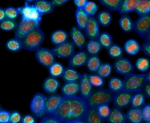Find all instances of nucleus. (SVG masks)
<instances>
[{"label":"nucleus","instance_id":"nucleus-1","mask_svg":"<svg viewBox=\"0 0 150 123\" xmlns=\"http://www.w3.org/2000/svg\"><path fill=\"white\" fill-rule=\"evenodd\" d=\"M88 110L86 101L80 96H63L58 108L52 114L63 123L84 119Z\"/></svg>","mask_w":150,"mask_h":123},{"label":"nucleus","instance_id":"nucleus-2","mask_svg":"<svg viewBox=\"0 0 150 123\" xmlns=\"http://www.w3.org/2000/svg\"><path fill=\"white\" fill-rule=\"evenodd\" d=\"M114 94L108 88H97L92 91L86 100L88 107L96 108L99 105L110 104L112 102Z\"/></svg>","mask_w":150,"mask_h":123},{"label":"nucleus","instance_id":"nucleus-3","mask_svg":"<svg viewBox=\"0 0 150 123\" xmlns=\"http://www.w3.org/2000/svg\"><path fill=\"white\" fill-rule=\"evenodd\" d=\"M45 37V33L40 28V26L37 27L22 39V49L35 52L41 47Z\"/></svg>","mask_w":150,"mask_h":123},{"label":"nucleus","instance_id":"nucleus-4","mask_svg":"<svg viewBox=\"0 0 150 123\" xmlns=\"http://www.w3.org/2000/svg\"><path fill=\"white\" fill-rule=\"evenodd\" d=\"M123 90L129 92L138 93L142 91L144 86L146 83L145 73H131L125 76Z\"/></svg>","mask_w":150,"mask_h":123},{"label":"nucleus","instance_id":"nucleus-5","mask_svg":"<svg viewBox=\"0 0 150 123\" xmlns=\"http://www.w3.org/2000/svg\"><path fill=\"white\" fill-rule=\"evenodd\" d=\"M46 96L39 92L33 96L30 102V110L35 117L42 118L46 115Z\"/></svg>","mask_w":150,"mask_h":123},{"label":"nucleus","instance_id":"nucleus-6","mask_svg":"<svg viewBox=\"0 0 150 123\" xmlns=\"http://www.w3.org/2000/svg\"><path fill=\"white\" fill-rule=\"evenodd\" d=\"M40 24L41 23L21 19L16 29L15 30L14 38L22 40V39L30 32L35 28L39 27Z\"/></svg>","mask_w":150,"mask_h":123},{"label":"nucleus","instance_id":"nucleus-7","mask_svg":"<svg viewBox=\"0 0 150 123\" xmlns=\"http://www.w3.org/2000/svg\"><path fill=\"white\" fill-rule=\"evenodd\" d=\"M35 57L41 65L47 68L55 62V56L52 50L47 47H42L36 51Z\"/></svg>","mask_w":150,"mask_h":123},{"label":"nucleus","instance_id":"nucleus-8","mask_svg":"<svg viewBox=\"0 0 150 123\" xmlns=\"http://www.w3.org/2000/svg\"><path fill=\"white\" fill-rule=\"evenodd\" d=\"M134 31L141 37L150 32V13L139 16L134 22Z\"/></svg>","mask_w":150,"mask_h":123},{"label":"nucleus","instance_id":"nucleus-9","mask_svg":"<svg viewBox=\"0 0 150 123\" xmlns=\"http://www.w3.org/2000/svg\"><path fill=\"white\" fill-rule=\"evenodd\" d=\"M113 68L117 73L124 76L132 73L134 70V66L131 62L122 57L115 59L113 63Z\"/></svg>","mask_w":150,"mask_h":123},{"label":"nucleus","instance_id":"nucleus-10","mask_svg":"<svg viewBox=\"0 0 150 123\" xmlns=\"http://www.w3.org/2000/svg\"><path fill=\"white\" fill-rule=\"evenodd\" d=\"M51 50L55 56L67 59L71 57L74 54V45L72 42L67 41L63 44L56 46Z\"/></svg>","mask_w":150,"mask_h":123},{"label":"nucleus","instance_id":"nucleus-11","mask_svg":"<svg viewBox=\"0 0 150 123\" xmlns=\"http://www.w3.org/2000/svg\"><path fill=\"white\" fill-rule=\"evenodd\" d=\"M133 94L131 92L124 90L115 93L112 101L114 107L119 109L126 107L131 103Z\"/></svg>","mask_w":150,"mask_h":123},{"label":"nucleus","instance_id":"nucleus-12","mask_svg":"<svg viewBox=\"0 0 150 123\" xmlns=\"http://www.w3.org/2000/svg\"><path fill=\"white\" fill-rule=\"evenodd\" d=\"M84 30V35L89 40H97L100 33V25L94 16L89 18Z\"/></svg>","mask_w":150,"mask_h":123},{"label":"nucleus","instance_id":"nucleus-13","mask_svg":"<svg viewBox=\"0 0 150 123\" xmlns=\"http://www.w3.org/2000/svg\"><path fill=\"white\" fill-rule=\"evenodd\" d=\"M69 35L74 46L79 49H82L84 47L86 44V36L81 29L77 26H72L70 30Z\"/></svg>","mask_w":150,"mask_h":123},{"label":"nucleus","instance_id":"nucleus-14","mask_svg":"<svg viewBox=\"0 0 150 123\" xmlns=\"http://www.w3.org/2000/svg\"><path fill=\"white\" fill-rule=\"evenodd\" d=\"M79 83L80 97L86 100L93 91V86L89 80L88 75L87 73L82 74Z\"/></svg>","mask_w":150,"mask_h":123},{"label":"nucleus","instance_id":"nucleus-15","mask_svg":"<svg viewBox=\"0 0 150 123\" xmlns=\"http://www.w3.org/2000/svg\"><path fill=\"white\" fill-rule=\"evenodd\" d=\"M63 95L59 94H50L46 97V114H52L60 105Z\"/></svg>","mask_w":150,"mask_h":123},{"label":"nucleus","instance_id":"nucleus-16","mask_svg":"<svg viewBox=\"0 0 150 123\" xmlns=\"http://www.w3.org/2000/svg\"><path fill=\"white\" fill-rule=\"evenodd\" d=\"M88 58V56L87 52L84 50L79 51L70 57L68 63V67L76 68L83 66L86 64Z\"/></svg>","mask_w":150,"mask_h":123},{"label":"nucleus","instance_id":"nucleus-17","mask_svg":"<svg viewBox=\"0 0 150 123\" xmlns=\"http://www.w3.org/2000/svg\"><path fill=\"white\" fill-rule=\"evenodd\" d=\"M106 121L107 123H127V119L126 114L122 111L116 107L111 108V112L107 118Z\"/></svg>","mask_w":150,"mask_h":123},{"label":"nucleus","instance_id":"nucleus-18","mask_svg":"<svg viewBox=\"0 0 150 123\" xmlns=\"http://www.w3.org/2000/svg\"><path fill=\"white\" fill-rule=\"evenodd\" d=\"M33 5L42 16L51 13L55 8L51 1L46 0L36 1Z\"/></svg>","mask_w":150,"mask_h":123},{"label":"nucleus","instance_id":"nucleus-19","mask_svg":"<svg viewBox=\"0 0 150 123\" xmlns=\"http://www.w3.org/2000/svg\"><path fill=\"white\" fill-rule=\"evenodd\" d=\"M43 90L48 94H54L60 87V82L54 77L52 76L46 77L42 83Z\"/></svg>","mask_w":150,"mask_h":123},{"label":"nucleus","instance_id":"nucleus-20","mask_svg":"<svg viewBox=\"0 0 150 123\" xmlns=\"http://www.w3.org/2000/svg\"><path fill=\"white\" fill-rule=\"evenodd\" d=\"M82 74L74 70L73 68L67 67L64 69L62 75V78L65 83L79 82Z\"/></svg>","mask_w":150,"mask_h":123},{"label":"nucleus","instance_id":"nucleus-21","mask_svg":"<svg viewBox=\"0 0 150 123\" xmlns=\"http://www.w3.org/2000/svg\"><path fill=\"white\" fill-rule=\"evenodd\" d=\"M123 50L129 56H135L141 50L139 42L135 39H128L124 43Z\"/></svg>","mask_w":150,"mask_h":123},{"label":"nucleus","instance_id":"nucleus-22","mask_svg":"<svg viewBox=\"0 0 150 123\" xmlns=\"http://www.w3.org/2000/svg\"><path fill=\"white\" fill-rule=\"evenodd\" d=\"M118 23L120 28L124 33H129L134 31V21L128 14L121 15Z\"/></svg>","mask_w":150,"mask_h":123},{"label":"nucleus","instance_id":"nucleus-23","mask_svg":"<svg viewBox=\"0 0 150 123\" xmlns=\"http://www.w3.org/2000/svg\"><path fill=\"white\" fill-rule=\"evenodd\" d=\"M139 0H121L118 12L121 15L135 12Z\"/></svg>","mask_w":150,"mask_h":123},{"label":"nucleus","instance_id":"nucleus-24","mask_svg":"<svg viewBox=\"0 0 150 123\" xmlns=\"http://www.w3.org/2000/svg\"><path fill=\"white\" fill-rule=\"evenodd\" d=\"M69 35L67 32L62 29H57L51 33L50 41L55 46L63 44L67 41Z\"/></svg>","mask_w":150,"mask_h":123},{"label":"nucleus","instance_id":"nucleus-25","mask_svg":"<svg viewBox=\"0 0 150 123\" xmlns=\"http://www.w3.org/2000/svg\"><path fill=\"white\" fill-rule=\"evenodd\" d=\"M128 122L143 123L141 108H130L126 112Z\"/></svg>","mask_w":150,"mask_h":123},{"label":"nucleus","instance_id":"nucleus-26","mask_svg":"<svg viewBox=\"0 0 150 123\" xmlns=\"http://www.w3.org/2000/svg\"><path fill=\"white\" fill-rule=\"evenodd\" d=\"M61 91L63 96H74L79 92V82L65 83L61 88Z\"/></svg>","mask_w":150,"mask_h":123},{"label":"nucleus","instance_id":"nucleus-27","mask_svg":"<svg viewBox=\"0 0 150 123\" xmlns=\"http://www.w3.org/2000/svg\"><path fill=\"white\" fill-rule=\"evenodd\" d=\"M75 18L77 26L81 30H84L88 21L89 16L85 12L83 9L76 8L75 12Z\"/></svg>","mask_w":150,"mask_h":123},{"label":"nucleus","instance_id":"nucleus-28","mask_svg":"<svg viewBox=\"0 0 150 123\" xmlns=\"http://www.w3.org/2000/svg\"><path fill=\"white\" fill-rule=\"evenodd\" d=\"M84 121L86 123H105L104 119L98 115L96 108L94 107H88Z\"/></svg>","mask_w":150,"mask_h":123},{"label":"nucleus","instance_id":"nucleus-29","mask_svg":"<svg viewBox=\"0 0 150 123\" xmlns=\"http://www.w3.org/2000/svg\"><path fill=\"white\" fill-rule=\"evenodd\" d=\"M112 15L110 11L107 10H103L97 14L96 19L100 25L103 27H108L111 23Z\"/></svg>","mask_w":150,"mask_h":123},{"label":"nucleus","instance_id":"nucleus-30","mask_svg":"<svg viewBox=\"0 0 150 123\" xmlns=\"http://www.w3.org/2000/svg\"><path fill=\"white\" fill-rule=\"evenodd\" d=\"M108 89L114 94L123 90L124 81L122 79L117 77H112L108 83Z\"/></svg>","mask_w":150,"mask_h":123},{"label":"nucleus","instance_id":"nucleus-31","mask_svg":"<svg viewBox=\"0 0 150 123\" xmlns=\"http://www.w3.org/2000/svg\"><path fill=\"white\" fill-rule=\"evenodd\" d=\"M101 64V62L100 57L97 55H94L88 57L86 65L87 70L89 71L95 73L97 71Z\"/></svg>","mask_w":150,"mask_h":123},{"label":"nucleus","instance_id":"nucleus-32","mask_svg":"<svg viewBox=\"0 0 150 123\" xmlns=\"http://www.w3.org/2000/svg\"><path fill=\"white\" fill-rule=\"evenodd\" d=\"M87 53L91 55H97L102 49V46L97 40H89L86 44Z\"/></svg>","mask_w":150,"mask_h":123},{"label":"nucleus","instance_id":"nucleus-33","mask_svg":"<svg viewBox=\"0 0 150 123\" xmlns=\"http://www.w3.org/2000/svg\"><path fill=\"white\" fill-rule=\"evenodd\" d=\"M102 47L108 49L113 44V38L111 35L106 32L100 33L97 39Z\"/></svg>","mask_w":150,"mask_h":123},{"label":"nucleus","instance_id":"nucleus-34","mask_svg":"<svg viewBox=\"0 0 150 123\" xmlns=\"http://www.w3.org/2000/svg\"><path fill=\"white\" fill-rule=\"evenodd\" d=\"M145 96L142 92L135 93L133 94L131 101V108H141L145 104Z\"/></svg>","mask_w":150,"mask_h":123},{"label":"nucleus","instance_id":"nucleus-35","mask_svg":"<svg viewBox=\"0 0 150 123\" xmlns=\"http://www.w3.org/2000/svg\"><path fill=\"white\" fill-rule=\"evenodd\" d=\"M29 1H26L23 6L18 7L19 14L21 15V19L29 20L30 16L35 8L33 5H30Z\"/></svg>","mask_w":150,"mask_h":123},{"label":"nucleus","instance_id":"nucleus-36","mask_svg":"<svg viewBox=\"0 0 150 123\" xmlns=\"http://www.w3.org/2000/svg\"><path fill=\"white\" fill-rule=\"evenodd\" d=\"M135 12L139 16L150 13V0H139Z\"/></svg>","mask_w":150,"mask_h":123},{"label":"nucleus","instance_id":"nucleus-37","mask_svg":"<svg viewBox=\"0 0 150 123\" xmlns=\"http://www.w3.org/2000/svg\"><path fill=\"white\" fill-rule=\"evenodd\" d=\"M101 5L105 7L108 11H118L121 0H100Z\"/></svg>","mask_w":150,"mask_h":123},{"label":"nucleus","instance_id":"nucleus-38","mask_svg":"<svg viewBox=\"0 0 150 123\" xmlns=\"http://www.w3.org/2000/svg\"><path fill=\"white\" fill-rule=\"evenodd\" d=\"M49 73L50 76L56 78L62 76L64 68L62 64L59 62H54L49 68Z\"/></svg>","mask_w":150,"mask_h":123},{"label":"nucleus","instance_id":"nucleus-39","mask_svg":"<svg viewBox=\"0 0 150 123\" xmlns=\"http://www.w3.org/2000/svg\"><path fill=\"white\" fill-rule=\"evenodd\" d=\"M135 66L141 72L147 71L150 67L149 60L145 57H139L135 61Z\"/></svg>","mask_w":150,"mask_h":123},{"label":"nucleus","instance_id":"nucleus-40","mask_svg":"<svg viewBox=\"0 0 150 123\" xmlns=\"http://www.w3.org/2000/svg\"><path fill=\"white\" fill-rule=\"evenodd\" d=\"M18 22L15 20H12L6 18L4 20L0 22V29L4 31L9 32L13 30H15Z\"/></svg>","mask_w":150,"mask_h":123},{"label":"nucleus","instance_id":"nucleus-41","mask_svg":"<svg viewBox=\"0 0 150 123\" xmlns=\"http://www.w3.org/2000/svg\"><path fill=\"white\" fill-rule=\"evenodd\" d=\"M112 66L108 62L101 63L97 70V74L102 78L108 77L112 72Z\"/></svg>","mask_w":150,"mask_h":123},{"label":"nucleus","instance_id":"nucleus-42","mask_svg":"<svg viewBox=\"0 0 150 123\" xmlns=\"http://www.w3.org/2000/svg\"><path fill=\"white\" fill-rule=\"evenodd\" d=\"M123 49L117 44H112L108 49V54L110 57L115 59L121 57L123 54Z\"/></svg>","mask_w":150,"mask_h":123},{"label":"nucleus","instance_id":"nucleus-43","mask_svg":"<svg viewBox=\"0 0 150 123\" xmlns=\"http://www.w3.org/2000/svg\"><path fill=\"white\" fill-rule=\"evenodd\" d=\"M6 47L8 50L17 52L22 49L21 40L15 38L10 39L6 42Z\"/></svg>","mask_w":150,"mask_h":123},{"label":"nucleus","instance_id":"nucleus-44","mask_svg":"<svg viewBox=\"0 0 150 123\" xmlns=\"http://www.w3.org/2000/svg\"><path fill=\"white\" fill-rule=\"evenodd\" d=\"M98 9V5L94 1H88L87 2L84 8H83L85 12L89 17L94 16L97 13Z\"/></svg>","mask_w":150,"mask_h":123},{"label":"nucleus","instance_id":"nucleus-45","mask_svg":"<svg viewBox=\"0 0 150 123\" xmlns=\"http://www.w3.org/2000/svg\"><path fill=\"white\" fill-rule=\"evenodd\" d=\"M4 10L6 18L7 19L15 20L18 17V15H19V11L18 8L9 6L6 8Z\"/></svg>","mask_w":150,"mask_h":123},{"label":"nucleus","instance_id":"nucleus-46","mask_svg":"<svg viewBox=\"0 0 150 123\" xmlns=\"http://www.w3.org/2000/svg\"><path fill=\"white\" fill-rule=\"evenodd\" d=\"M96 110L98 115L104 120L107 119L111 112V108L107 104L99 105L96 107Z\"/></svg>","mask_w":150,"mask_h":123},{"label":"nucleus","instance_id":"nucleus-47","mask_svg":"<svg viewBox=\"0 0 150 123\" xmlns=\"http://www.w3.org/2000/svg\"><path fill=\"white\" fill-rule=\"evenodd\" d=\"M88 78L92 86L97 88H100L104 85V81L103 78H102L98 74L88 75Z\"/></svg>","mask_w":150,"mask_h":123},{"label":"nucleus","instance_id":"nucleus-48","mask_svg":"<svg viewBox=\"0 0 150 123\" xmlns=\"http://www.w3.org/2000/svg\"><path fill=\"white\" fill-rule=\"evenodd\" d=\"M39 123H63L59 118L53 114H46Z\"/></svg>","mask_w":150,"mask_h":123},{"label":"nucleus","instance_id":"nucleus-49","mask_svg":"<svg viewBox=\"0 0 150 123\" xmlns=\"http://www.w3.org/2000/svg\"><path fill=\"white\" fill-rule=\"evenodd\" d=\"M143 121L148 122L150 121V104H147L141 108Z\"/></svg>","mask_w":150,"mask_h":123},{"label":"nucleus","instance_id":"nucleus-50","mask_svg":"<svg viewBox=\"0 0 150 123\" xmlns=\"http://www.w3.org/2000/svg\"><path fill=\"white\" fill-rule=\"evenodd\" d=\"M11 112L2 109L0 111V123H9Z\"/></svg>","mask_w":150,"mask_h":123},{"label":"nucleus","instance_id":"nucleus-51","mask_svg":"<svg viewBox=\"0 0 150 123\" xmlns=\"http://www.w3.org/2000/svg\"><path fill=\"white\" fill-rule=\"evenodd\" d=\"M22 121V116L19 112L13 111L11 112L9 123H19Z\"/></svg>","mask_w":150,"mask_h":123},{"label":"nucleus","instance_id":"nucleus-52","mask_svg":"<svg viewBox=\"0 0 150 123\" xmlns=\"http://www.w3.org/2000/svg\"><path fill=\"white\" fill-rule=\"evenodd\" d=\"M141 50L145 54L150 57V43L144 42L141 46Z\"/></svg>","mask_w":150,"mask_h":123},{"label":"nucleus","instance_id":"nucleus-53","mask_svg":"<svg viewBox=\"0 0 150 123\" xmlns=\"http://www.w3.org/2000/svg\"><path fill=\"white\" fill-rule=\"evenodd\" d=\"M22 123H36V120L35 118L30 115L26 114L22 118Z\"/></svg>","mask_w":150,"mask_h":123},{"label":"nucleus","instance_id":"nucleus-54","mask_svg":"<svg viewBox=\"0 0 150 123\" xmlns=\"http://www.w3.org/2000/svg\"><path fill=\"white\" fill-rule=\"evenodd\" d=\"M87 2H88L87 0H74L73 1L74 4L76 6V8H80V9H83Z\"/></svg>","mask_w":150,"mask_h":123},{"label":"nucleus","instance_id":"nucleus-55","mask_svg":"<svg viewBox=\"0 0 150 123\" xmlns=\"http://www.w3.org/2000/svg\"><path fill=\"white\" fill-rule=\"evenodd\" d=\"M142 90V93L144 94L145 96L150 98V84L146 83V84L144 86Z\"/></svg>","mask_w":150,"mask_h":123},{"label":"nucleus","instance_id":"nucleus-56","mask_svg":"<svg viewBox=\"0 0 150 123\" xmlns=\"http://www.w3.org/2000/svg\"><path fill=\"white\" fill-rule=\"evenodd\" d=\"M67 2H69V1H67V0H52V1H51V2L55 7L62 6V5H64V4L67 3Z\"/></svg>","mask_w":150,"mask_h":123},{"label":"nucleus","instance_id":"nucleus-57","mask_svg":"<svg viewBox=\"0 0 150 123\" xmlns=\"http://www.w3.org/2000/svg\"><path fill=\"white\" fill-rule=\"evenodd\" d=\"M6 19V15L4 9L0 8V22Z\"/></svg>","mask_w":150,"mask_h":123},{"label":"nucleus","instance_id":"nucleus-58","mask_svg":"<svg viewBox=\"0 0 150 123\" xmlns=\"http://www.w3.org/2000/svg\"><path fill=\"white\" fill-rule=\"evenodd\" d=\"M142 38L144 40V42L150 43V32L147 34H146L145 35H144V36H142Z\"/></svg>","mask_w":150,"mask_h":123},{"label":"nucleus","instance_id":"nucleus-59","mask_svg":"<svg viewBox=\"0 0 150 123\" xmlns=\"http://www.w3.org/2000/svg\"><path fill=\"white\" fill-rule=\"evenodd\" d=\"M145 74H146V83L150 84V71H149L148 73H145Z\"/></svg>","mask_w":150,"mask_h":123},{"label":"nucleus","instance_id":"nucleus-60","mask_svg":"<svg viewBox=\"0 0 150 123\" xmlns=\"http://www.w3.org/2000/svg\"><path fill=\"white\" fill-rule=\"evenodd\" d=\"M70 123H86L84 119H83V120H79V121H74V122H70Z\"/></svg>","mask_w":150,"mask_h":123},{"label":"nucleus","instance_id":"nucleus-61","mask_svg":"<svg viewBox=\"0 0 150 123\" xmlns=\"http://www.w3.org/2000/svg\"><path fill=\"white\" fill-rule=\"evenodd\" d=\"M3 108H2V105H1V104H0V111L1 110H2Z\"/></svg>","mask_w":150,"mask_h":123},{"label":"nucleus","instance_id":"nucleus-62","mask_svg":"<svg viewBox=\"0 0 150 123\" xmlns=\"http://www.w3.org/2000/svg\"><path fill=\"white\" fill-rule=\"evenodd\" d=\"M145 123H150V121H149L148 122H145Z\"/></svg>","mask_w":150,"mask_h":123}]
</instances>
